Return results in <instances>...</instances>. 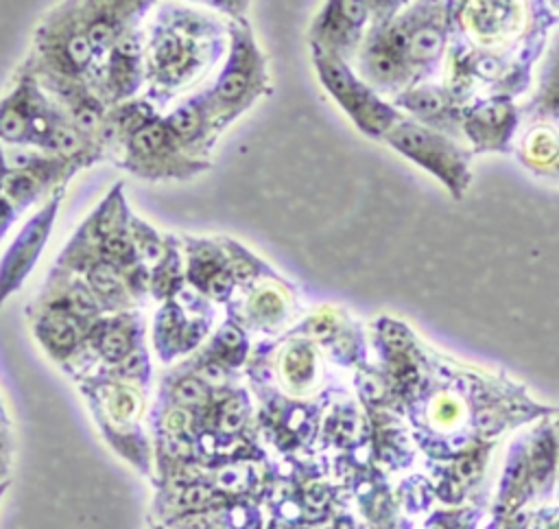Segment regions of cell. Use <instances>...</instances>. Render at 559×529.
Returning <instances> with one entry per match:
<instances>
[{"label":"cell","mask_w":559,"mask_h":529,"mask_svg":"<svg viewBox=\"0 0 559 529\" xmlns=\"http://www.w3.org/2000/svg\"><path fill=\"white\" fill-rule=\"evenodd\" d=\"M227 50V22L192 2L168 0L144 24V90L155 107L183 98Z\"/></svg>","instance_id":"1"},{"label":"cell","mask_w":559,"mask_h":529,"mask_svg":"<svg viewBox=\"0 0 559 529\" xmlns=\"http://www.w3.org/2000/svg\"><path fill=\"white\" fill-rule=\"evenodd\" d=\"M450 7V0H413L393 17L371 22L354 57L358 77L380 94L417 85L445 50Z\"/></svg>","instance_id":"2"},{"label":"cell","mask_w":559,"mask_h":529,"mask_svg":"<svg viewBox=\"0 0 559 529\" xmlns=\"http://www.w3.org/2000/svg\"><path fill=\"white\" fill-rule=\"evenodd\" d=\"M103 149L120 168L151 181L186 179L210 164L183 151L162 109L146 98L109 107Z\"/></svg>","instance_id":"3"},{"label":"cell","mask_w":559,"mask_h":529,"mask_svg":"<svg viewBox=\"0 0 559 529\" xmlns=\"http://www.w3.org/2000/svg\"><path fill=\"white\" fill-rule=\"evenodd\" d=\"M271 94V72L247 17L227 20V50L203 90L218 133Z\"/></svg>","instance_id":"4"},{"label":"cell","mask_w":559,"mask_h":529,"mask_svg":"<svg viewBox=\"0 0 559 529\" xmlns=\"http://www.w3.org/2000/svg\"><path fill=\"white\" fill-rule=\"evenodd\" d=\"M66 120L68 114L44 90L33 68L24 63L11 90L0 96V142L48 151L55 131Z\"/></svg>","instance_id":"5"},{"label":"cell","mask_w":559,"mask_h":529,"mask_svg":"<svg viewBox=\"0 0 559 529\" xmlns=\"http://www.w3.org/2000/svg\"><path fill=\"white\" fill-rule=\"evenodd\" d=\"M310 59L321 87L367 138L382 140V136L402 118V111L365 83L349 61L319 48H310Z\"/></svg>","instance_id":"6"},{"label":"cell","mask_w":559,"mask_h":529,"mask_svg":"<svg viewBox=\"0 0 559 529\" xmlns=\"http://www.w3.org/2000/svg\"><path fill=\"white\" fill-rule=\"evenodd\" d=\"M382 142H386L413 164L421 166L432 177H437L454 199H461L465 195L472 181V149L461 146L456 138H450L441 131H435L417 120L402 116L382 136Z\"/></svg>","instance_id":"7"},{"label":"cell","mask_w":559,"mask_h":529,"mask_svg":"<svg viewBox=\"0 0 559 529\" xmlns=\"http://www.w3.org/2000/svg\"><path fill=\"white\" fill-rule=\"evenodd\" d=\"M371 20L369 0H325L308 26V44L354 61Z\"/></svg>","instance_id":"8"},{"label":"cell","mask_w":559,"mask_h":529,"mask_svg":"<svg viewBox=\"0 0 559 529\" xmlns=\"http://www.w3.org/2000/svg\"><path fill=\"white\" fill-rule=\"evenodd\" d=\"M459 24L476 48L493 50L524 42V0H463Z\"/></svg>","instance_id":"9"},{"label":"cell","mask_w":559,"mask_h":529,"mask_svg":"<svg viewBox=\"0 0 559 529\" xmlns=\"http://www.w3.org/2000/svg\"><path fill=\"white\" fill-rule=\"evenodd\" d=\"M63 192H66V188H59L57 192H52L48 197V201L24 223V227L20 230V234L15 236V240L11 243L7 254L2 256V260H0V304L7 299V295H11L24 282V278L35 267L41 249L48 243L57 210L63 201Z\"/></svg>","instance_id":"10"},{"label":"cell","mask_w":559,"mask_h":529,"mask_svg":"<svg viewBox=\"0 0 559 529\" xmlns=\"http://www.w3.org/2000/svg\"><path fill=\"white\" fill-rule=\"evenodd\" d=\"M144 87V24L127 28L107 52L98 92L107 105H120L138 96Z\"/></svg>","instance_id":"11"},{"label":"cell","mask_w":559,"mask_h":529,"mask_svg":"<svg viewBox=\"0 0 559 529\" xmlns=\"http://www.w3.org/2000/svg\"><path fill=\"white\" fill-rule=\"evenodd\" d=\"M520 122L518 105L504 96L485 98L472 107H463L461 129L472 144V153L483 151H507Z\"/></svg>","instance_id":"12"},{"label":"cell","mask_w":559,"mask_h":529,"mask_svg":"<svg viewBox=\"0 0 559 529\" xmlns=\"http://www.w3.org/2000/svg\"><path fill=\"white\" fill-rule=\"evenodd\" d=\"M83 26L100 57L105 61L114 42L131 26L146 20L155 0H74Z\"/></svg>","instance_id":"13"},{"label":"cell","mask_w":559,"mask_h":529,"mask_svg":"<svg viewBox=\"0 0 559 529\" xmlns=\"http://www.w3.org/2000/svg\"><path fill=\"white\" fill-rule=\"evenodd\" d=\"M164 118L177 142L183 146V151L197 160L207 162L205 157L212 153V146L218 138V129L214 125L203 92L179 98L164 114Z\"/></svg>","instance_id":"14"},{"label":"cell","mask_w":559,"mask_h":529,"mask_svg":"<svg viewBox=\"0 0 559 529\" xmlns=\"http://www.w3.org/2000/svg\"><path fill=\"white\" fill-rule=\"evenodd\" d=\"M395 107L406 109L417 118V122L441 131L450 138H461V103L450 94V90L437 85H413L400 94H395Z\"/></svg>","instance_id":"15"},{"label":"cell","mask_w":559,"mask_h":529,"mask_svg":"<svg viewBox=\"0 0 559 529\" xmlns=\"http://www.w3.org/2000/svg\"><path fill=\"white\" fill-rule=\"evenodd\" d=\"M524 111L537 122L559 120V31L548 44L539 66L537 92Z\"/></svg>","instance_id":"16"},{"label":"cell","mask_w":559,"mask_h":529,"mask_svg":"<svg viewBox=\"0 0 559 529\" xmlns=\"http://www.w3.org/2000/svg\"><path fill=\"white\" fill-rule=\"evenodd\" d=\"M518 155L526 168L550 179L559 164V129L548 122L528 127L518 146Z\"/></svg>","instance_id":"17"},{"label":"cell","mask_w":559,"mask_h":529,"mask_svg":"<svg viewBox=\"0 0 559 529\" xmlns=\"http://www.w3.org/2000/svg\"><path fill=\"white\" fill-rule=\"evenodd\" d=\"M87 284L94 297L100 302L118 304L124 299V282L118 269L107 260H98L87 269Z\"/></svg>","instance_id":"18"},{"label":"cell","mask_w":559,"mask_h":529,"mask_svg":"<svg viewBox=\"0 0 559 529\" xmlns=\"http://www.w3.org/2000/svg\"><path fill=\"white\" fill-rule=\"evenodd\" d=\"M186 2L203 7V9L212 11V13H221V15L229 17V20L247 17L249 4H251V0H186Z\"/></svg>","instance_id":"19"},{"label":"cell","mask_w":559,"mask_h":529,"mask_svg":"<svg viewBox=\"0 0 559 529\" xmlns=\"http://www.w3.org/2000/svg\"><path fill=\"white\" fill-rule=\"evenodd\" d=\"M251 308L255 310V315L264 317V319H271V317H277L284 308V299L275 293V291H260L255 295V299L251 302Z\"/></svg>","instance_id":"20"},{"label":"cell","mask_w":559,"mask_h":529,"mask_svg":"<svg viewBox=\"0 0 559 529\" xmlns=\"http://www.w3.org/2000/svg\"><path fill=\"white\" fill-rule=\"evenodd\" d=\"M100 348H103V352H105L107 356L120 358V356H124V354L129 352L131 343H129V337H127V332H124L122 328H111V330H107V332L103 334Z\"/></svg>","instance_id":"21"},{"label":"cell","mask_w":559,"mask_h":529,"mask_svg":"<svg viewBox=\"0 0 559 529\" xmlns=\"http://www.w3.org/2000/svg\"><path fill=\"white\" fill-rule=\"evenodd\" d=\"M371 2V22H380V20H389L393 17L397 11H402L406 4H411V0H369Z\"/></svg>","instance_id":"22"},{"label":"cell","mask_w":559,"mask_h":529,"mask_svg":"<svg viewBox=\"0 0 559 529\" xmlns=\"http://www.w3.org/2000/svg\"><path fill=\"white\" fill-rule=\"evenodd\" d=\"M177 391H179V393H177L179 400L186 402V404H192V402H197V400L201 398V387H199V383H194V380H183Z\"/></svg>","instance_id":"23"},{"label":"cell","mask_w":559,"mask_h":529,"mask_svg":"<svg viewBox=\"0 0 559 529\" xmlns=\"http://www.w3.org/2000/svg\"><path fill=\"white\" fill-rule=\"evenodd\" d=\"M114 409H116V413L122 415V418L131 415V411L135 409V398H133V393H129V391L118 393V398H116V402H114Z\"/></svg>","instance_id":"24"},{"label":"cell","mask_w":559,"mask_h":529,"mask_svg":"<svg viewBox=\"0 0 559 529\" xmlns=\"http://www.w3.org/2000/svg\"><path fill=\"white\" fill-rule=\"evenodd\" d=\"M552 4H555V9L559 11V0H552Z\"/></svg>","instance_id":"25"}]
</instances>
